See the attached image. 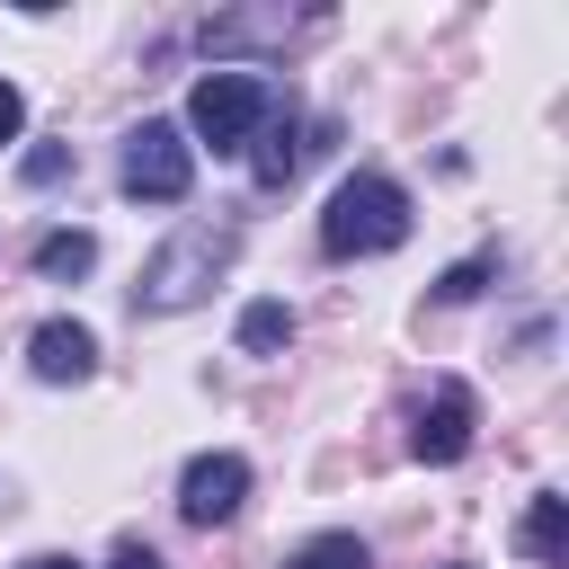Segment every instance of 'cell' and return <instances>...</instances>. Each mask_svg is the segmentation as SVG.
I'll return each mask as SVG.
<instances>
[{
    "instance_id": "cell-10",
    "label": "cell",
    "mask_w": 569,
    "mask_h": 569,
    "mask_svg": "<svg viewBox=\"0 0 569 569\" xmlns=\"http://www.w3.org/2000/svg\"><path fill=\"white\" fill-rule=\"evenodd\" d=\"M89 267H98V240H89V231H44V240H36V276H44V284L89 276Z\"/></svg>"
},
{
    "instance_id": "cell-2",
    "label": "cell",
    "mask_w": 569,
    "mask_h": 569,
    "mask_svg": "<svg viewBox=\"0 0 569 569\" xmlns=\"http://www.w3.org/2000/svg\"><path fill=\"white\" fill-rule=\"evenodd\" d=\"M231 249H240V231H231V222H187V231H169V240H160V258L142 267L133 302H142V311H187V302H204V293H213V276L231 267Z\"/></svg>"
},
{
    "instance_id": "cell-12",
    "label": "cell",
    "mask_w": 569,
    "mask_h": 569,
    "mask_svg": "<svg viewBox=\"0 0 569 569\" xmlns=\"http://www.w3.org/2000/svg\"><path fill=\"white\" fill-rule=\"evenodd\" d=\"M284 569H373V560H365V542H356V533H311Z\"/></svg>"
},
{
    "instance_id": "cell-8",
    "label": "cell",
    "mask_w": 569,
    "mask_h": 569,
    "mask_svg": "<svg viewBox=\"0 0 569 569\" xmlns=\"http://www.w3.org/2000/svg\"><path fill=\"white\" fill-rule=\"evenodd\" d=\"M302 151H311V142H302V124H293V107L276 98V107H267V124L249 133V178H258V187H284V178L302 169Z\"/></svg>"
},
{
    "instance_id": "cell-14",
    "label": "cell",
    "mask_w": 569,
    "mask_h": 569,
    "mask_svg": "<svg viewBox=\"0 0 569 569\" xmlns=\"http://www.w3.org/2000/svg\"><path fill=\"white\" fill-rule=\"evenodd\" d=\"M62 169H71V151H62V142H36V151H27V187H53Z\"/></svg>"
},
{
    "instance_id": "cell-5",
    "label": "cell",
    "mask_w": 569,
    "mask_h": 569,
    "mask_svg": "<svg viewBox=\"0 0 569 569\" xmlns=\"http://www.w3.org/2000/svg\"><path fill=\"white\" fill-rule=\"evenodd\" d=\"M240 498H249V462H240V453H196V462L178 471V516H187V525H231Z\"/></svg>"
},
{
    "instance_id": "cell-1",
    "label": "cell",
    "mask_w": 569,
    "mask_h": 569,
    "mask_svg": "<svg viewBox=\"0 0 569 569\" xmlns=\"http://www.w3.org/2000/svg\"><path fill=\"white\" fill-rule=\"evenodd\" d=\"M400 240H409V187L382 178V169L338 178V196H329V213H320V249H329V258H382V249H400Z\"/></svg>"
},
{
    "instance_id": "cell-6",
    "label": "cell",
    "mask_w": 569,
    "mask_h": 569,
    "mask_svg": "<svg viewBox=\"0 0 569 569\" xmlns=\"http://www.w3.org/2000/svg\"><path fill=\"white\" fill-rule=\"evenodd\" d=\"M471 427H480L471 382H436V400H427L418 427H409V453H418V462H462V453H471Z\"/></svg>"
},
{
    "instance_id": "cell-17",
    "label": "cell",
    "mask_w": 569,
    "mask_h": 569,
    "mask_svg": "<svg viewBox=\"0 0 569 569\" xmlns=\"http://www.w3.org/2000/svg\"><path fill=\"white\" fill-rule=\"evenodd\" d=\"M18 569H80L71 551H36V560H18Z\"/></svg>"
},
{
    "instance_id": "cell-16",
    "label": "cell",
    "mask_w": 569,
    "mask_h": 569,
    "mask_svg": "<svg viewBox=\"0 0 569 569\" xmlns=\"http://www.w3.org/2000/svg\"><path fill=\"white\" fill-rule=\"evenodd\" d=\"M107 569H160V551H151V542H124V551H116Z\"/></svg>"
},
{
    "instance_id": "cell-9",
    "label": "cell",
    "mask_w": 569,
    "mask_h": 569,
    "mask_svg": "<svg viewBox=\"0 0 569 569\" xmlns=\"http://www.w3.org/2000/svg\"><path fill=\"white\" fill-rule=\"evenodd\" d=\"M516 542H525V560H542V569H569V498H560V489H542V498L525 507Z\"/></svg>"
},
{
    "instance_id": "cell-3",
    "label": "cell",
    "mask_w": 569,
    "mask_h": 569,
    "mask_svg": "<svg viewBox=\"0 0 569 569\" xmlns=\"http://www.w3.org/2000/svg\"><path fill=\"white\" fill-rule=\"evenodd\" d=\"M267 107H276V89H267L258 71H204V80L187 89V124H178V133H196V142H213V151H249V133L267 124Z\"/></svg>"
},
{
    "instance_id": "cell-11",
    "label": "cell",
    "mask_w": 569,
    "mask_h": 569,
    "mask_svg": "<svg viewBox=\"0 0 569 569\" xmlns=\"http://www.w3.org/2000/svg\"><path fill=\"white\" fill-rule=\"evenodd\" d=\"M284 338H293V311L284 302H249L240 311V356H276Z\"/></svg>"
},
{
    "instance_id": "cell-15",
    "label": "cell",
    "mask_w": 569,
    "mask_h": 569,
    "mask_svg": "<svg viewBox=\"0 0 569 569\" xmlns=\"http://www.w3.org/2000/svg\"><path fill=\"white\" fill-rule=\"evenodd\" d=\"M18 124H27V98L0 80V142H18Z\"/></svg>"
},
{
    "instance_id": "cell-13",
    "label": "cell",
    "mask_w": 569,
    "mask_h": 569,
    "mask_svg": "<svg viewBox=\"0 0 569 569\" xmlns=\"http://www.w3.org/2000/svg\"><path fill=\"white\" fill-rule=\"evenodd\" d=\"M489 284V258H462V267H445V284H436V302H471Z\"/></svg>"
},
{
    "instance_id": "cell-7",
    "label": "cell",
    "mask_w": 569,
    "mask_h": 569,
    "mask_svg": "<svg viewBox=\"0 0 569 569\" xmlns=\"http://www.w3.org/2000/svg\"><path fill=\"white\" fill-rule=\"evenodd\" d=\"M27 365H36V382H89L98 373V338L80 320H44L27 338Z\"/></svg>"
},
{
    "instance_id": "cell-4",
    "label": "cell",
    "mask_w": 569,
    "mask_h": 569,
    "mask_svg": "<svg viewBox=\"0 0 569 569\" xmlns=\"http://www.w3.org/2000/svg\"><path fill=\"white\" fill-rule=\"evenodd\" d=\"M187 187H196V142L169 116H142L124 133V196L133 204H187Z\"/></svg>"
}]
</instances>
